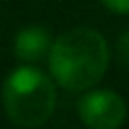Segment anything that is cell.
<instances>
[{"label": "cell", "instance_id": "obj_2", "mask_svg": "<svg viewBox=\"0 0 129 129\" xmlns=\"http://www.w3.org/2000/svg\"><path fill=\"white\" fill-rule=\"evenodd\" d=\"M2 107L18 127H41L57 107L54 79L34 66H18L2 86Z\"/></svg>", "mask_w": 129, "mask_h": 129}, {"label": "cell", "instance_id": "obj_4", "mask_svg": "<svg viewBox=\"0 0 129 129\" xmlns=\"http://www.w3.org/2000/svg\"><path fill=\"white\" fill-rule=\"evenodd\" d=\"M50 48H52V41H50L48 29H43V27H25L14 39V52L25 63L48 57Z\"/></svg>", "mask_w": 129, "mask_h": 129}, {"label": "cell", "instance_id": "obj_1", "mask_svg": "<svg viewBox=\"0 0 129 129\" xmlns=\"http://www.w3.org/2000/svg\"><path fill=\"white\" fill-rule=\"evenodd\" d=\"M48 66L61 88L84 93L104 77L109 68V43L91 27H75L52 43Z\"/></svg>", "mask_w": 129, "mask_h": 129}, {"label": "cell", "instance_id": "obj_5", "mask_svg": "<svg viewBox=\"0 0 129 129\" xmlns=\"http://www.w3.org/2000/svg\"><path fill=\"white\" fill-rule=\"evenodd\" d=\"M118 57L125 66H129V29L118 39Z\"/></svg>", "mask_w": 129, "mask_h": 129}, {"label": "cell", "instance_id": "obj_6", "mask_svg": "<svg viewBox=\"0 0 129 129\" xmlns=\"http://www.w3.org/2000/svg\"><path fill=\"white\" fill-rule=\"evenodd\" d=\"M102 2L116 14H129V0H102Z\"/></svg>", "mask_w": 129, "mask_h": 129}, {"label": "cell", "instance_id": "obj_3", "mask_svg": "<svg viewBox=\"0 0 129 129\" xmlns=\"http://www.w3.org/2000/svg\"><path fill=\"white\" fill-rule=\"evenodd\" d=\"M77 111H79L82 122L93 129H118L127 120L125 100L116 91H109V88H102V91L88 88V93L84 91L77 104Z\"/></svg>", "mask_w": 129, "mask_h": 129}]
</instances>
